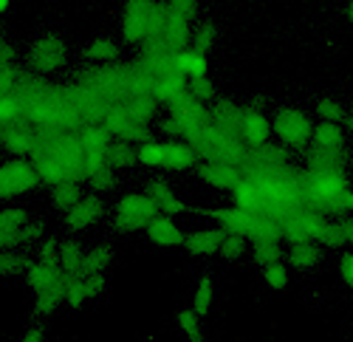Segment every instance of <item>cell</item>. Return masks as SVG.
Returning <instances> with one entry per match:
<instances>
[{
	"label": "cell",
	"mask_w": 353,
	"mask_h": 342,
	"mask_svg": "<svg viewBox=\"0 0 353 342\" xmlns=\"http://www.w3.org/2000/svg\"><path fill=\"white\" fill-rule=\"evenodd\" d=\"M198 215H207L212 221H218L221 230L234 232V235H243L246 241L257 243V241H280L283 238V223L274 221L272 215H263V212H246L238 207H229V210H198Z\"/></svg>",
	"instance_id": "1"
},
{
	"label": "cell",
	"mask_w": 353,
	"mask_h": 342,
	"mask_svg": "<svg viewBox=\"0 0 353 342\" xmlns=\"http://www.w3.org/2000/svg\"><path fill=\"white\" fill-rule=\"evenodd\" d=\"M305 190H308V198H305L308 210L322 212L325 218L345 215L342 201L350 190L345 170H328V173H311V170H305Z\"/></svg>",
	"instance_id": "2"
},
{
	"label": "cell",
	"mask_w": 353,
	"mask_h": 342,
	"mask_svg": "<svg viewBox=\"0 0 353 342\" xmlns=\"http://www.w3.org/2000/svg\"><path fill=\"white\" fill-rule=\"evenodd\" d=\"M272 128H274V136L280 139V145L291 150H300L308 141H314L311 117L300 108H280L272 119Z\"/></svg>",
	"instance_id": "3"
},
{
	"label": "cell",
	"mask_w": 353,
	"mask_h": 342,
	"mask_svg": "<svg viewBox=\"0 0 353 342\" xmlns=\"http://www.w3.org/2000/svg\"><path fill=\"white\" fill-rule=\"evenodd\" d=\"M159 215V207L150 195H141V192H130L125 195L119 204H116V218L113 226L119 230L122 235L136 232V230H147V223Z\"/></svg>",
	"instance_id": "4"
},
{
	"label": "cell",
	"mask_w": 353,
	"mask_h": 342,
	"mask_svg": "<svg viewBox=\"0 0 353 342\" xmlns=\"http://www.w3.org/2000/svg\"><path fill=\"white\" fill-rule=\"evenodd\" d=\"M40 184H43V179L37 173V167L26 159H12L3 164V170H0V192H3L6 201L14 195L37 190Z\"/></svg>",
	"instance_id": "5"
},
{
	"label": "cell",
	"mask_w": 353,
	"mask_h": 342,
	"mask_svg": "<svg viewBox=\"0 0 353 342\" xmlns=\"http://www.w3.org/2000/svg\"><path fill=\"white\" fill-rule=\"evenodd\" d=\"M328 226V218L322 212H314L308 207L297 210L294 215H288L283 221V238L294 246V243H316L322 230Z\"/></svg>",
	"instance_id": "6"
},
{
	"label": "cell",
	"mask_w": 353,
	"mask_h": 342,
	"mask_svg": "<svg viewBox=\"0 0 353 342\" xmlns=\"http://www.w3.org/2000/svg\"><path fill=\"white\" fill-rule=\"evenodd\" d=\"M156 9V0H128L125 20H122V37L125 43L144 46L150 37V14Z\"/></svg>",
	"instance_id": "7"
},
{
	"label": "cell",
	"mask_w": 353,
	"mask_h": 342,
	"mask_svg": "<svg viewBox=\"0 0 353 342\" xmlns=\"http://www.w3.org/2000/svg\"><path fill=\"white\" fill-rule=\"evenodd\" d=\"M65 63V43L60 37H40L28 48V68L34 74H51Z\"/></svg>",
	"instance_id": "8"
},
{
	"label": "cell",
	"mask_w": 353,
	"mask_h": 342,
	"mask_svg": "<svg viewBox=\"0 0 353 342\" xmlns=\"http://www.w3.org/2000/svg\"><path fill=\"white\" fill-rule=\"evenodd\" d=\"M272 133H274V128H272V122L266 119L263 108L246 105V108H243V117H241V139L246 141V145H249V148L269 145Z\"/></svg>",
	"instance_id": "9"
},
{
	"label": "cell",
	"mask_w": 353,
	"mask_h": 342,
	"mask_svg": "<svg viewBox=\"0 0 353 342\" xmlns=\"http://www.w3.org/2000/svg\"><path fill=\"white\" fill-rule=\"evenodd\" d=\"M195 176H198L201 181H207L210 187H215V190H229V192H234V187L243 181V170L232 167V164L203 161V164L195 167Z\"/></svg>",
	"instance_id": "10"
},
{
	"label": "cell",
	"mask_w": 353,
	"mask_h": 342,
	"mask_svg": "<svg viewBox=\"0 0 353 342\" xmlns=\"http://www.w3.org/2000/svg\"><path fill=\"white\" fill-rule=\"evenodd\" d=\"M37 145V128L28 125V122H17V125H3V148L14 156H32Z\"/></svg>",
	"instance_id": "11"
},
{
	"label": "cell",
	"mask_w": 353,
	"mask_h": 342,
	"mask_svg": "<svg viewBox=\"0 0 353 342\" xmlns=\"http://www.w3.org/2000/svg\"><path fill=\"white\" fill-rule=\"evenodd\" d=\"M144 232H147V241L156 243V246H164V249L184 246V241H187V232L172 221V215H156L150 223H147Z\"/></svg>",
	"instance_id": "12"
},
{
	"label": "cell",
	"mask_w": 353,
	"mask_h": 342,
	"mask_svg": "<svg viewBox=\"0 0 353 342\" xmlns=\"http://www.w3.org/2000/svg\"><path fill=\"white\" fill-rule=\"evenodd\" d=\"M102 215H105V204L99 201V195L94 192V195H85L74 210L65 212V226H68L71 232H82L85 226L97 223Z\"/></svg>",
	"instance_id": "13"
},
{
	"label": "cell",
	"mask_w": 353,
	"mask_h": 342,
	"mask_svg": "<svg viewBox=\"0 0 353 342\" xmlns=\"http://www.w3.org/2000/svg\"><path fill=\"white\" fill-rule=\"evenodd\" d=\"M60 280H65V272H63L60 263H43L37 258L32 261V266H28V272H26V283H28V289H32L34 294L48 292Z\"/></svg>",
	"instance_id": "14"
},
{
	"label": "cell",
	"mask_w": 353,
	"mask_h": 342,
	"mask_svg": "<svg viewBox=\"0 0 353 342\" xmlns=\"http://www.w3.org/2000/svg\"><path fill=\"white\" fill-rule=\"evenodd\" d=\"M161 40L175 48V51H184L187 43H192V32H190V17L179 14L172 6H167V20H164V32H161Z\"/></svg>",
	"instance_id": "15"
},
{
	"label": "cell",
	"mask_w": 353,
	"mask_h": 342,
	"mask_svg": "<svg viewBox=\"0 0 353 342\" xmlns=\"http://www.w3.org/2000/svg\"><path fill=\"white\" fill-rule=\"evenodd\" d=\"M226 238V230L221 226H212V230H198V232H187V252L190 254H215L221 252V243Z\"/></svg>",
	"instance_id": "16"
},
{
	"label": "cell",
	"mask_w": 353,
	"mask_h": 342,
	"mask_svg": "<svg viewBox=\"0 0 353 342\" xmlns=\"http://www.w3.org/2000/svg\"><path fill=\"white\" fill-rule=\"evenodd\" d=\"M147 195L156 201V207H159V212L161 215H179V212H190V207L181 201L179 195H175L170 187H167V181H161V179H156V181H150L147 184Z\"/></svg>",
	"instance_id": "17"
},
{
	"label": "cell",
	"mask_w": 353,
	"mask_h": 342,
	"mask_svg": "<svg viewBox=\"0 0 353 342\" xmlns=\"http://www.w3.org/2000/svg\"><path fill=\"white\" fill-rule=\"evenodd\" d=\"M305 161H308L311 173H328V170H345L350 159H347L345 150H325V148H314L311 145Z\"/></svg>",
	"instance_id": "18"
},
{
	"label": "cell",
	"mask_w": 353,
	"mask_h": 342,
	"mask_svg": "<svg viewBox=\"0 0 353 342\" xmlns=\"http://www.w3.org/2000/svg\"><path fill=\"white\" fill-rule=\"evenodd\" d=\"M198 150L192 145H187V141H170L167 148V161H164V170H170V173H181V170H192L198 167Z\"/></svg>",
	"instance_id": "19"
},
{
	"label": "cell",
	"mask_w": 353,
	"mask_h": 342,
	"mask_svg": "<svg viewBox=\"0 0 353 342\" xmlns=\"http://www.w3.org/2000/svg\"><path fill=\"white\" fill-rule=\"evenodd\" d=\"M210 117H212V122H215L218 128H223V130H229V133H241L243 108H238L234 102H229V99H218V102H212Z\"/></svg>",
	"instance_id": "20"
},
{
	"label": "cell",
	"mask_w": 353,
	"mask_h": 342,
	"mask_svg": "<svg viewBox=\"0 0 353 342\" xmlns=\"http://www.w3.org/2000/svg\"><path fill=\"white\" fill-rule=\"evenodd\" d=\"M68 280L71 277L65 274V280H60L57 286H51L48 292H43V294L34 297V314L37 317H51L54 311L65 303V297H68Z\"/></svg>",
	"instance_id": "21"
},
{
	"label": "cell",
	"mask_w": 353,
	"mask_h": 342,
	"mask_svg": "<svg viewBox=\"0 0 353 342\" xmlns=\"http://www.w3.org/2000/svg\"><path fill=\"white\" fill-rule=\"evenodd\" d=\"M77 139H79V145H82L85 153H108L113 133H110L105 125H85V128L77 133Z\"/></svg>",
	"instance_id": "22"
},
{
	"label": "cell",
	"mask_w": 353,
	"mask_h": 342,
	"mask_svg": "<svg viewBox=\"0 0 353 342\" xmlns=\"http://www.w3.org/2000/svg\"><path fill=\"white\" fill-rule=\"evenodd\" d=\"M314 148H325V150H345V130L339 122H319L314 128Z\"/></svg>",
	"instance_id": "23"
},
{
	"label": "cell",
	"mask_w": 353,
	"mask_h": 342,
	"mask_svg": "<svg viewBox=\"0 0 353 342\" xmlns=\"http://www.w3.org/2000/svg\"><path fill=\"white\" fill-rule=\"evenodd\" d=\"M319 249H322L319 243H294V246L285 252V261H288L291 269H311V266H316L319 258H322Z\"/></svg>",
	"instance_id": "24"
},
{
	"label": "cell",
	"mask_w": 353,
	"mask_h": 342,
	"mask_svg": "<svg viewBox=\"0 0 353 342\" xmlns=\"http://www.w3.org/2000/svg\"><path fill=\"white\" fill-rule=\"evenodd\" d=\"M108 167L110 170H130L133 164H139V150L130 148V141L125 139H116L110 141V148H108Z\"/></svg>",
	"instance_id": "25"
},
{
	"label": "cell",
	"mask_w": 353,
	"mask_h": 342,
	"mask_svg": "<svg viewBox=\"0 0 353 342\" xmlns=\"http://www.w3.org/2000/svg\"><path fill=\"white\" fill-rule=\"evenodd\" d=\"M175 68H179L181 74H187L190 79H195V77H207L210 63H207V54H198L192 48H184V51L175 54Z\"/></svg>",
	"instance_id": "26"
},
{
	"label": "cell",
	"mask_w": 353,
	"mask_h": 342,
	"mask_svg": "<svg viewBox=\"0 0 353 342\" xmlns=\"http://www.w3.org/2000/svg\"><path fill=\"white\" fill-rule=\"evenodd\" d=\"M232 198H234V207H238V210H246V212H260V210H263L260 190H257V184H254L252 179H246V176H243V181H241L238 187H234Z\"/></svg>",
	"instance_id": "27"
},
{
	"label": "cell",
	"mask_w": 353,
	"mask_h": 342,
	"mask_svg": "<svg viewBox=\"0 0 353 342\" xmlns=\"http://www.w3.org/2000/svg\"><path fill=\"white\" fill-rule=\"evenodd\" d=\"M82 187H79V181H63V184H57L54 190H51V204L60 210V212H68V210H74L79 201H82Z\"/></svg>",
	"instance_id": "28"
},
{
	"label": "cell",
	"mask_w": 353,
	"mask_h": 342,
	"mask_svg": "<svg viewBox=\"0 0 353 342\" xmlns=\"http://www.w3.org/2000/svg\"><path fill=\"white\" fill-rule=\"evenodd\" d=\"M212 300H215V283L212 277H198L195 283V289H192V300H190V308H195L201 317H207L210 314V308H212Z\"/></svg>",
	"instance_id": "29"
},
{
	"label": "cell",
	"mask_w": 353,
	"mask_h": 342,
	"mask_svg": "<svg viewBox=\"0 0 353 342\" xmlns=\"http://www.w3.org/2000/svg\"><path fill=\"white\" fill-rule=\"evenodd\" d=\"M82 261H85V252L77 241L60 243V266L68 277H82Z\"/></svg>",
	"instance_id": "30"
},
{
	"label": "cell",
	"mask_w": 353,
	"mask_h": 342,
	"mask_svg": "<svg viewBox=\"0 0 353 342\" xmlns=\"http://www.w3.org/2000/svg\"><path fill=\"white\" fill-rule=\"evenodd\" d=\"M252 258L257 266H274V263H283L285 261V252L280 249V241H257L252 246Z\"/></svg>",
	"instance_id": "31"
},
{
	"label": "cell",
	"mask_w": 353,
	"mask_h": 342,
	"mask_svg": "<svg viewBox=\"0 0 353 342\" xmlns=\"http://www.w3.org/2000/svg\"><path fill=\"white\" fill-rule=\"evenodd\" d=\"M175 325L184 334L187 342H203V331H201V314L195 308H181L175 314Z\"/></svg>",
	"instance_id": "32"
},
{
	"label": "cell",
	"mask_w": 353,
	"mask_h": 342,
	"mask_svg": "<svg viewBox=\"0 0 353 342\" xmlns=\"http://www.w3.org/2000/svg\"><path fill=\"white\" fill-rule=\"evenodd\" d=\"M113 261V249L110 246H97L91 252H85V261H82V277L88 274H102Z\"/></svg>",
	"instance_id": "33"
},
{
	"label": "cell",
	"mask_w": 353,
	"mask_h": 342,
	"mask_svg": "<svg viewBox=\"0 0 353 342\" xmlns=\"http://www.w3.org/2000/svg\"><path fill=\"white\" fill-rule=\"evenodd\" d=\"M119 57V48H116V43L113 40H94L91 46H85L82 48V60H88V63H110V60H116Z\"/></svg>",
	"instance_id": "34"
},
{
	"label": "cell",
	"mask_w": 353,
	"mask_h": 342,
	"mask_svg": "<svg viewBox=\"0 0 353 342\" xmlns=\"http://www.w3.org/2000/svg\"><path fill=\"white\" fill-rule=\"evenodd\" d=\"M167 148H170V141H144V145H139V164H144V167H161L164 170Z\"/></svg>",
	"instance_id": "35"
},
{
	"label": "cell",
	"mask_w": 353,
	"mask_h": 342,
	"mask_svg": "<svg viewBox=\"0 0 353 342\" xmlns=\"http://www.w3.org/2000/svg\"><path fill=\"white\" fill-rule=\"evenodd\" d=\"M215 40H218V26H215V23H201L195 32H192L190 48L198 51V54H207V51L215 46Z\"/></svg>",
	"instance_id": "36"
},
{
	"label": "cell",
	"mask_w": 353,
	"mask_h": 342,
	"mask_svg": "<svg viewBox=\"0 0 353 342\" xmlns=\"http://www.w3.org/2000/svg\"><path fill=\"white\" fill-rule=\"evenodd\" d=\"M26 223H28L26 210H20V207H6V210H3V215H0V235H3V232L17 235Z\"/></svg>",
	"instance_id": "37"
},
{
	"label": "cell",
	"mask_w": 353,
	"mask_h": 342,
	"mask_svg": "<svg viewBox=\"0 0 353 342\" xmlns=\"http://www.w3.org/2000/svg\"><path fill=\"white\" fill-rule=\"evenodd\" d=\"M28 266H32V261L26 258L23 252H3V263H0V269H3V277H17V274H26Z\"/></svg>",
	"instance_id": "38"
},
{
	"label": "cell",
	"mask_w": 353,
	"mask_h": 342,
	"mask_svg": "<svg viewBox=\"0 0 353 342\" xmlns=\"http://www.w3.org/2000/svg\"><path fill=\"white\" fill-rule=\"evenodd\" d=\"M263 280H266V286H269V289H274V292H285V289H288V283H291L288 266H285V263L266 266V269H263Z\"/></svg>",
	"instance_id": "39"
},
{
	"label": "cell",
	"mask_w": 353,
	"mask_h": 342,
	"mask_svg": "<svg viewBox=\"0 0 353 342\" xmlns=\"http://www.w3.org/2000/svg\"><path fill=\"white\" fill-rule=\"evenodd\" d=\"M316 117H319L322 122H342V119H347V117H345V108H342L334 97H322V99L316 102Z\"/></svg>",
	"instance_id": "40"
},
{
	"label": "cell",
	"mask_w": 353,
	"mask_h": 342,
	"mask_svg": "<svg viewBox=\"0 0 353 342\" xmlns=\"http://www.w3.org/2000/svg\"><path fill=\"white\" fill-rule=\"evenodd\" d=\"M88 300H94V297H91V292H88L85 277H71L68 280V297H65V303L71 308H82Z\"/></svg>",
	"instance_id": "41"
},
{
	"label": "cell",
	"mask_w": 353,
	"mask_h": 342,
	"mask_svg": "<svg viewBox=\"0 0 353 342\" xmlns=\"http://www.w3.org/2000/svg\"><path fill=\"white\" fill-rule=\"evenodd\" d=\"M190 94H192V99L195 102H218L215 99V85H212V79L210 77H195V79H190Z\"/></svg>",
	"instance_id": "42"
},
{
	"label": "cell",
	"mask_w": 353,
	"mask_h": 342,
	"mask_svg": "<svg viewBox=\"0 0 353 342\" xmlns=\"http://www.w3.org/2000/svg\"><path fill=\"white\" fill-rule=\"evenodd\" d=\"M243 249H246V238L243 235H234V232H226V238H223V243H221V258H226V261H238L241 254H243Z\"/></svg>",
	"instance_id": "43"
},
{
	"label": "cell",
	"mask_w": 353,
	"mask_h": 342,
	"mask_svg": "<svg viewBox=\"0 0 353 342\" xmlns=\"http://www.w3.org/2000/svg\"><path fill=\"white\" fill-rule=\"evenodd\" d=\"M88 181H91L94 192H110V190L116 187V173H113L110 167H105V170H99V173H97V176H91Z\"/></svg>",
	"instance_id": "44"
},
{
	"label": "cell",
	"mask_w": 353,
	"mask_h": 342,
	"mask_svg": "<svg viewBox=\"0 0 353 342\" xmlns=\"http://www.w3.org/2000/svg\"><path fill=\"white\" fill-rule=\"evenodd\" d=\"M37 261H43V263H60V243H57V238H46L43 241Z\"/></svg>",
	"instance_id": "45"
},
{
	"label": "cell",
	"mask_w": 353,
	"mask_h": 342,
	"mask_svg": "<svg viewBox=\"0 0 353 342\" xmlns=\"http://www.w3.org/2000/svg\"><path fill=\"white\" fill-rule=\"evenodd\" d=\"M17 238H20V246H32V243H37V241L43 238V223H32V221H28L23 230H20Z\"/></svg>",
	"instance_id": "46"
},
{
	"label": "cell",
	"mask_w": 353,
	"mask_h": 342,
	"mask_svg": "<svg viewBox=\"0 0 353 342\" xmlns=\"http://www.w3.org/2000/svg\"><path fill=\"white\" fill-rule=\"evenodd\" d=\"M161 130H164L170 139H184V125H181V119L175 117V113H170V117L161 122Z\"/></svg>",
	"instance_id": "47"
},
{
	"label": "cell",
	"mask_w": 353,
	"mask_h": 342,
	"mask_svg": "<svg viewBox=\"0 0 353 342\" xmlns=\"http://www.w3.org/2000/svg\"><path fill=\"white\" fill-rule=\"evenodd\" d=\"M339 274L347 286H353V252H345L342 261H339Z\"/></svg>",
	"instance_id": "48"
},
{
	"label": "cell",
	"mask_w": 353,
	"mask_h": 342,
	"mask_svg": "<svg viewBox=\"0 0 353 342\" xmlns=\"http://www.w3.org/2000/svg\"><path fill=\"white\" fill-rule=\"evenodd\" d=\"M170 6L179 14H184V17H192L198 12V0H170Z\"/></svg>",
	"instance_id": "49"
},
{
	"label": "cell",
	"mask_w": 353,
	"mask_h": 342,
	"mask_svg": "<svg viewBox=\"0 0 353 342\" xmlns=\"http://www.w3.org/2000/svg\"><path fill=\"white\" fill-rule=\"evenodd\" d=\"M17 342H46V331H43L40 325H32V328H28Z\"/></svg>",
	"instance_id": "50"
},
{
	"label": "cell",
	"mask_w": 353,
	"mask_h": 342,
	"mask_svg": "<svg viewBox=\"0 0 353 342\" xmlns=\"http://www.w3.org/2000/svg\"><path fill=\"white\" fill-rule=\"evenodd\" d=\"M339 226H342V235H345V241H347V243H353V221H342Z\"/></svg>",
	"instance_id": "51"
},
{
	"label": "cell",
	"mask_w": 353,
	"mask_h": 342,
	"mask_svg": "<svg viewBox=\"0 0 353 342\" xmlns=\"http://www.w3.org/2000/svg\"><path fill=\"white\" fill-rule=\"evenodd\" d=\"M12 63H14V51L9 43H3V66H12Z\"/></svg>",
	"instance_id": "52"
},
{
	"label": "cell",
	"mask_w": 353,
	"mask_h": 342,
	"mask_svg": "<svg viewBox=\"0 0 353 342\" xmlns=\"http://www.w3.org/2000/svg\"><path fill=\"white\" fill-rule=\"evenodd\" d=\"M345 125H347V130L353 133V117H347V119H345Z\"/></svg>",
	"instance_id": "53"
},
{
	"label": "cell",
	"mask_w": 353,
	"mask_h": 342,
	"mask_svg": "<svg viewBox=\"0 0 353 342\" xmlns=\"http://www.w3.org/2000/svg\"><path fill=\"white\" fill-rule=\"evenodd\" d=\"M0 9H3V12H9V0H0Z\"/></svg>",
	"instance_id": "54"
},
{
	"label": "cell",
	"mask_w": 353,
	"mask_h": 342,
	"mask_svg": "<svg viewBox=\"0 0 353 342\" xmlns=\"http://www.w3.org/2000/svg\"><path fill=\"white\" fill-rule=\"evenodd\" d=\"M347 20H350V23H353V3H350V6H347Z\"/></svg>",
	"instance_id": "55"
}]
</instances>
